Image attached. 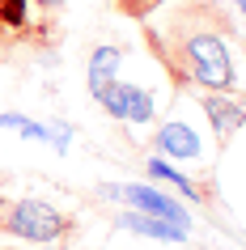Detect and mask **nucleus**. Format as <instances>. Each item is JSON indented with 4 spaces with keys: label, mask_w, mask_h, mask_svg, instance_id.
<instances>
[{
    "label": "nucleus",
    "mask_w": 246,
    "mask_h": 250,
    "mask_svg": "<svg viewBox=\"0 0 246 250\" xmlns=\"http://www.w3.org/2000/svg\"><path fill=\"white\" fill-rule=\"evenodd\" d=\"M153 39L182 81L200 89H238V21L221 0H179L157 21Z\"/></svg>",
    "instance_id": "obj_1"
},
{
    "label": "nucleus",
    "mask_w": 246,
    "mask_h": 250,
    "mask_svg": "<svg viewBox=\"0 0 246 250\" xmlns=\"http://www.w3.org/2000/svg\"><path fill=\"white\" fill-rule=\"evenodd\" d=\"M77 229L72 216H64L60 208H51L47 199H9L0 195V233L22 237V242H60Z\"/></svg>",
    "instance_id": "obj_2"
},
{
    "label": "nucleus",
    "mask_w": 246,
    "mask_h": 250,
    "mask_svg": "<svg viewBox=\"0 0 246 250\" xmlns=\"http://www.w3.org/2000/svg\"><path fill=\"white\" fill-rule=\"evenodd\" d=\"M98 102H102L106 115H115V119H149L153 115V98L144 89H136V85H119V81L98 93Z\"/></svg>",
    "instance_id": "obj_3"
},
{
    "label": "nucleus",
    "mask_w": 246,
    "mask_h": 250,
    "mask_svg": "<svg viewBox=\"0 0 246 250\" xmlns=\"http://www.w3.org/2000/svg\"><path fill=\"white\" fill-rule=\"evenodd\" d=\"M200 106L208 110V119H212V127H217V140H221V145H229V136L246 123V110L238 102H229V98H221V93H204Z\"/></svg>",
    "instance_id": "obj_4"
},
{
    "label": "nucleus",
    "mask_w": 246,
    "mask_h": 250,
    "mask_svg": "<svg viewBox=\"0 0 246 250\" xmlns=\"http://www.w3.org/2000/svg\"><path fill=\"white\" fill-rule=\"evenodd\" d=\"M115 195H123L128 204H136V208H144V212H153V216H161V221H174V225H187L182 221V212H179V204L174 199H166V195H157L153 187H111Z\"/></svg>",
    "instance_id": "obj_5"
},
{
    "label": "nucleus",
    "mask_w": 246,
    "mask_h": 250,
    "mask_svg": "<svg viewBox=\"0 0 246 250\" xmlns=\"http://www.w3.org/2000/svg\"><path fill=\"white\" fill-rule=\"evenodd\" d=\"M34 21H30V0H0V39L17 42V39H34Z\"/></svg>",
    "instance_id": "obj_6"
},
{
    "label": "nucleus",
    "mask_w": 246,
    "mask_h": 250,
    "mask_svg": "<svg viewBox=\"0 0 246 250\" xmlns=\"http://www.w3.org/2000/svg\"><path fill=\"white\" fill-rule=\"evenodd\" d=\"M157 148H166L170 157L195 161V157H200V136H195L187 123H166V127L157 132Z\"/></svg>",
    "instance_id": "obj_7"
},
{
    "label": "nucleus",
    "mask_w": 246,
    "mask_h": 250,
    "mask_svg": "<svg viewBox=\"0 0 246 250\" xmlns=\"http://www.w3.org/2000/svg\"><path fill=\"white\" fill-rule=\"evenodd\" d=\"M115 68H119V51L115 47H98V51H93V60H89V89H93V98H98L106 85H115Z\"/></svg>",
    "instance_id": "obj_8"
},
{
    "label": "nucleus",
    "mask_w": 246,
    "mask_h": 250,
    "mask_svg": "<svg viewBox=\"0 0 246 250\" xmlns=\"http://www.w3.org/2000/svg\"><path fill=\"white\" fill-rule=\"evenodd\" d=\"M123 225L128 229H136V233H153V237H174V242H182V229H170V221H161V216H123Z\"/></svg>",
    "instance_id": "obj_9"
},
{
    "label": "nucleus",
    "mask_w": 246,
    "mask_h": 250,
    "mask_svg": "<svg viewBox=\"0 0 246 250\" xmlns=\"http://www.w3.org/2000/svg\"><path fill=\"white\" fill-rule=\"evenodd\" d=\"M115 4L123 17H153L157 9H166L170 0H115Z\"/></svg>",
    "instance_id": "obj_10"
},
{
    "label": "nucleus",
    "mask_w": 246,
    "mask_h": 250,
    "mask_svg": "<svg viewBox=\"0 0 246 250\" xmlns=\"http://www.w3.org/2000/svg\"><path fill=\"white\" fill-rule=\"evenodd\" d=\"M30 4H34V9H39V13L55 17V13H60V9H64V4H68V0H30Z\"/></svg>",
    "instance_id": "obj_11"
}]
</instances>
